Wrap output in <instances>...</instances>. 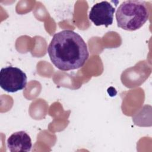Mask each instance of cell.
Instances as JSON below:
<instances>
[{
	"label": "cell",
	"instance_id": "obj_3",
	"mask_svg": "<svg viewBox=\"0 0 152 152\" xmlns=\"http://www.w3.org/2000/svg\"><path fill=\"white\" fill-rule=\"evenodd\" d=\"M27 84V75L17 67L8 66L0 71V86L8 93H15L24 89Z\"/></svg>",
	"mask_w": 152,
	"mask_h": 152
},
{
	"label": "cell",
	"instance_id": "obj_1",
	"mask_svg": "<svg viewBox=\"0 0 152 152\" xmlns=\"http://www.w3.org/2000/svg\"><path fill=\"white\" fill-rule=\"evenodd\" d=\"M47 50L52 63L62 71L81 68L89 56L85 41L80 34L71 30L55 33Z\"/></svg>",
	"mask_w": 152,
	"mask_h": 152
},
{
	"label": "cell",
	"instance_id": "obj_5",
	"mask_svg": "<svg viewBox=\"0 0 152 152\" xmlns=\"http://www.w3.org/2000/svg\"><path fill=\"white\" fill-rule=\"evenodd\" d=\"M7 147L11 152H28L32 147L29 135L24 131L15 132L7 139Z\"/></svg>",
	"mask_w": 152,
	"mask_h": 152
},
{
	"label": "cell",
	"instance_id": "obj_4",
	"mask_svg": "<svg viewBox=\"0 0 152 152\" xmlns=\"http://www.w3.org/2000/svg\"><path fill=\"white\" fill-rule=\"evenodd\" d=\"M115 8L107 1L96 3L91 8L88 18L96 26H104L106 27L112 25Z\"/></svg>",
	"mask_w": 152,
	"mask_h": 152
},
{
	"label": "cell",
	"instance_id": "obj_2",
	"mask_svg": "<svg viewBox=\"0 0 152 152\" xmlns=\"http://www.w3.org/2000/svg\"><path fill=\"white\" fill-rule=\"evenodd\" d=\"M150 10L144 1L129 0L124 1L116 12L118 26L128 31L141 28L148 20Z\"/></svg>",
	"mask_w": 152,
	"mask_h": 152
}]
</instances>
